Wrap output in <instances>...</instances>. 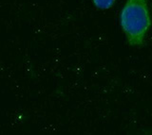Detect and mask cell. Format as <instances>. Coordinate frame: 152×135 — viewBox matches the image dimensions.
Returning <instances> with one entry per match:
<instances>
[{
  "label": "cell",
  "instance_id": "cell-2",
  "mask_svg": "<svg viewBox=\"0 0 152 135\" xmlns=\"http://www.w3.org/2000/svg\"><path fill=\"white\" fill-rule=\"evenodd\" d=\"M115 1L116 0H92L95 7L100 10H108L115 4Z\"/></svg>",
  "mask_w": 152,
  "mask_h": 135
},
{
  "label": "cell",
  "instance_id": "cell-1",
  "mask_svg": "<svg viewBox=\"0 0 152 135\" xmlns=\"http://www.w3.org/2000/svg\"><path fill=\"white\" fill-rule=\"evenodd\" d=\"M151 24L147 0H126L120 13V25L129 45L144 44Z\"/></svg>",
  "mask_w": 152,
  "mask_h": 135
}]
</instances>
